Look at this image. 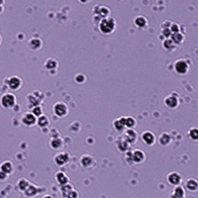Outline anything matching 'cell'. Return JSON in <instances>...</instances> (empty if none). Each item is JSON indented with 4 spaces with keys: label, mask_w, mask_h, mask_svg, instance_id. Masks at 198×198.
I'll return each mask as SVG.
<instances>
[{
    "label": "cell",
    "mask_w": 198,
    "mask_h": 198,
    "mask_svg": "<svg viewBox=\"0 0 198 198\" xmlns=\"http://www.w3.org/2000/svg\"><path fill=\"white\" fill-rule=\"evenodd\" d=\"M116 26H117V23H116L115 18L110 17V16L102 18V19L99 21V24H98L99 31L104 35L112 34L115 31V29H116Z\"/></svg>",
    "instance_id": "cell-1"
},
{
    "label": "cell",
    "mask_w": 198,
    "mask_h": 198,
    "mask_svg": "<svg viewBox=\"0 0 198 198\" xmlns=\"http://www.w3.org/2000/svg\"><path fill=\"white\" fill-rule=\"evenodd\" d=\"M190 63L186 59H179L174 63V70L179 75H185L189 71Z\"/></svg>",
    "instance_id": "cell-2"
},
{
    "label": "cell",
    "mask_w": 198,
    "mask_h": 198,
    "mask_svg": "<svg viewBox=\"0 0 198 198\" xmlns=\"http://www.w3.org/2000/svg\"><path fill=\"white\" fill-rule=\"evenodd\" d=\"M0 103H1V106L3 108H6V109L13 108L17 103L16 96L12 94V93H5L0 98Z\"/></svg>",
    "instance_id": "cell-3"
},
{
    "label": "cell",
    "mask_w": 198,
    "mask_h": 198,
    "mask_svg": "<svg viewBox=\"0 0 198 198\" xmlns=\"http://www.w3.org/2000/svg\"><path fill=\"white\" fill-rule=\"evenodd\" d=\"M53 112L59 118L66 117L68 114V107L63 102H57L53 106Z\"/></svg>",
    "instance_id": "cell-4"
},
{
    "label": "cell",
    "mask_w": 198,
    "mask_h": 198,
    "mask_svg": "<svg viewBox=\"0 0 198 198\" xmlns=\"http://www.w3.org/2000/svg\"><path fill=\"white\" fill-rule=\"evenodd\" d=\"M23 84V80L22 78L17 76V75H13V76H10L7 79V85L9 86V88L11 90H18L22 87Z\"/></svg>",
    "instance_id": "cell-5"
},
{
    "label": "cell",
    "mask_w": 198,
    "mask_h": 198,
    "mask_svg": "<svg viewBox=\"0 0 198 198\" xmlns=\"http://www.w3.org/2000/svg\"><path fill=\"white\" fill-rule=\"evenodd\" d=\"M146 160V154L142 150H134L131 152V163L142 164Z\"/></svg>",
    "instance_id": "cell-6"
},
{
    "label": "cell",
    "mask_w": 198,
    "mask_h": 198,
    "mask_svg": "<svg viewBox=\"0 0 198 198\" xmlns=\"http://www.w3.org/2000/svg\"><path fill=\"white\" fill-rule=\"evenodd\" d=\"M123 138L127 141L130 145H134L138 141V133L134 130V128L132 129H125V132L123 134Z\"/></svg>",
    "instance_id": "cell-7"
},
{
    "label": "cell",
    "mask_w": 198,
    "mask_h": 198,
    "mask_svg": "<svg viewBox=\"0 0 198 198\" xmlns=\"http://www.w3.org/2000/svg\"><path fill=\"white\" fill-rule=\"evenodd\" d=\"M54 161H55L57 165L63 167V165H66L70 161V156L67 152H60L54 157Z\"/></svg>",
    "instance_id": "cell-8"
},
{
    "label": "cell",
    "mask_w": 198,
    "mask_h": 198,
    "mask_svg": "<svg viewBox=\"0 0 198 198\" xmlns=\"http://www.w3.org/2000/svg\"><path fill=\"white\" fill-rule=\"evenodd\" d=\"M164 104L165 106L168 107L170 109H175L179 106V99L178 96L176 94H171L168 95L164 98Z\"/></svg>",
    "instance_id": "cell-9"
},
{
    "label": "cell",
    "mask_w": 198,
    "mask_h": 198,
    "mask_svg": "<svg viewBox=\"0 0 198 198\" xmlns=\"http://www.w3.org/2000/svg\"><path fill=\"white\" fill-rule=\"evenodd\" d=\"M39 91L36 90L35 92L33 93H30V94L27 95V102H28V105H29V108H32L36 105H40L42 102V98L38 95Z\"/></svg>",
    "instance_id": "cell-10"
},
{
    "label": "cell",
    "mask_w": 198,
    "mask_h": 198,
    "mask_svg": "<svg viewBox=\"0 0 198 198\" xmlns=\"http://www.w3.org/2000/svg\"><path fill=\"white\" fill-rule=\"evenodd\" d=\"M167 181L170 185H179L182 182V175L178 171H172L167 174Z\"/></svg>",
    "instance_id": "cell-11"
},
{
    "label": "cell",
    "mask_w": 198,
    "mask_h": 198,
    "mask_svg": "<svg viewBox=\"0 0 198 198\" xmlns=\"http://www.w3.org/2000/svg\"><path fill=\"white\" fill-rule=\"evenodd\" d=\"M141 139L142 141L148 146H153L154 145V143L157 142V138L153 132L151 131H145L141 135Z\"/></svg>",
    "instance_id": "cell-12"
},
{
    "label": "cell",
    "mask_w": 198,
    "mask_h": 198,
    "mask_svg": "<svg viewBox=\"0 0 198 198\" xmlns=\"http://www.w3.org/2000/svg\"><path fill=\"white\" fill-rule=\"evenodd\" d=\"M22 123L27 127H32L37 123V117L32 112H28L22 117Z\"/></svg>",
    "instance_id": "cell-13"
},
{
    "label": "cell",
    "mask_w": 198,
    "mask_h": 198,
    "mask_svg": "<svg viewBox=\"0 0 198 198\" xmlns=\"http://www.w3.org/2000/svg\"><path fill=\"white\" fill-rule=\"evenodd\" d=\"M93 13H95L98 15L100 19L102 18H105L107 16H109L110 14V10L108 7L106 6H101V5H97L95 7H93Z\"/></svg>",
    "instance_id": "cell-14"
},
{
    "label": "cell",
    "mask_w": 198,
    "mask_h": 198,
    "mask_svg": "<svg viewBox=\"0 0 198 198\" xmlns=\"http://www.w3.org/2000/svg\"><path fill=\"white\" fill-rule=\"evenodd\" d=\"M130 146L131 145L123 138V136L117 138L116 147H117L118 151H120L121 153H126L127 151H129V149H130Z\"/></svg>",
    "instance_id": "cell-15"
},
{
    "label": "cell",
    "mask_w": 198,
    "mask_h": 198,
    "mask_svg": "<svg viewBox=\"0 0 198 198\" xmlns=\"http://www.w3.org/2000/svg\"><path fill=\"white\" fill-rule=\"evenodd\" d=\"M80 164L83 167L89 168L95 164V160L93 158V157L90 156V154H84V156H82L80 158Z\"/></svg>",
    "instance_id": "cell-16"
},
{
    "label": "cell",
    "mask_w": 198,
    "mask_h": 198,
    "mask_svg": "<svg viewBox=\"0 0 198 198\" xmlns=\"http://www.w3.org/2000/svg\"><path fill=\"white\" fill-rule=\"evenodd\" d=\"M158 143L161 147H167L171 143V137L170 135V133L164 132L161 133V136L158 137Z\"/></svg>",
    "instance_id": "cell-17"
},
{
    "label": "cell",
    "mask_w": 198,
    "mask_h": 198,
    "mask_svg": "<svg viewBox=\"0 0 198 198\" xmlns=\"http://www.w3.org/2000/svg\"><path fill=\"white\" fill-rule=\"evenodd\" d=\"M28 46L29 48L31 50H33V51H38L43 47V42L41 39L39 38H32L30 41L28 43Z\"/></svg>",
    "instance_id": "cell-18"
},
{
    "label": "cell",
    "mask_w": 198,
    "mask_h": 198,
    "mask_svg": "<svg viewBox=\"0 0 198 198\" xmlns=\"http://www.w3.org/2000/svg\"><path fill=\"white\" fill-rule=\"evenodd\" d=\"M0 170H2L3 172L10 175L14 170V165L10 161H5L0 164Z\"/></svg>",
    "instance_id": "cell-19"
},
{
    "label": "cell",
    "mask_w": 198,
    "mask_h": 198,
    "mask_svg": "<svg viewBox=\"0 0 198 198\" xmlns=\"http://www.w3.org/2000/svg\"><path fill=\"white\" fill-rule=\"evenodd\" d=\"M185 188L191 192H195L198 190V181L195 178H188L185 182Z\"/></svg>",
    "instance_id": "cell-20"
},
{
    "label": "cell",
    "mask_w": 198,
    "mask_h": 198,
    "mask_svg": "<svg viewBox=\"0 0 198 198\" xmlns=\"http://www.w3.org/2000/svg\"><path fill=\"white\" fill-rule=\"evenodd\" d=\"M171 39V41L174 43V44L177 46V45H180L183 43V41H184V34L181 33V32H176V33H171L170 35V37Z\"/></svg>",
    "instance_id": "cell-21"
},
{
    "label": "cell",
    "mask_w": 198,
    "mask_h": 198,
    "mask_svg": "<svg viewBox=\"0 0 198 198\" xmlns=\"http://www.w3.org/2000/svg\"><path fill=\"white\" fill-rule=\"evenodd\" d=\"M134 24L138 28H146L148 26V19L143 15H138L134 18Z\"/></svg>",
    "instance_id": "cell-22"
},
{
    "label": "cell",
    "mask_w": 198,
    "mask_h": 198,
    "mask_svg": "<svg viewBox=\"0 0 198 198\" xmlns=\"http://www.w3.org/2000/svg\"><path fill=\"white\" fill-rule=\"evenodd\" d=\"M171 197H175V198H184L185 197V190L184 188L179 184V185H175L174 190H172V194Z\"/></svg>",
    "instance_id": "cell-23"
},
{
    "label": "cell",
    "mask_w": 198,
    "mask_h": 198,
    "mask_svg": "<svg viewBox=\"0 0 198 198\" xmlns=\"http://www.w3.org/2000/svg\"><path fill=\"white\" fill-rule=\"evenodd\" d=\"M50 146H51L53 150H60L63 146V141L60 137H54V138H52L51 142H50Z\"/></svg>",
    "instance_id": "cell-24"
},
{
    "label": "cell",
    "mask_w": 198,
    "mask_h": 198,
    "mask_svg": "<svg viewBox=\"0 0 198 198\" xmlns=\"http://www.w3.org/2000/svg\"><path fill=\"white\" fill-rule=\"evenodd\" d=\"M56 179H57V181L60 185H63V184H66V183L70 182V178H68V176L63 171L57 172V174H56Z\"/></svg>",
    "instance_id": "cell-25"
},
{
    "label": "cell",
    "mask_w": 198,
    "mask_h": 198,
    "mask_svg": "<svg viewBox=\"0 0 198 198\" xmlns=\"http://www.w3.org/2000/svg\"><path fill=\"white\" fill-rule=\"evenodd\" d=\"M123 120H124V124H125V127L126 129H132V128H135L136 125H137V120L132 116H124L123 117Z\"/></svg>",
    "instance_id": "cell-26"
},
{
    "label": "cell",
    "mask_w": 198,
    "mask_h": 198,
    "mask_svg": "<svg viewBox=\"0 0 198 198\" xmlns=\"http://www.w3.org/2000/svg\"><path fill=\"white\" fill-rule=\"evenodd\" d=\"M73 184H70V182L66 183L63 185H60V192H62V196L63 197H70V192L73 191Z\"/></svg>",
    "instance_id": "cell-27"
},
{
    "label": "cell",
    "mask_w": 198,
    "mask_h": 198,
    "mask_svg": "<svg viewBox=\"0 0 198 198\" xmlns=\"http://www.w3.org/2000/svg\"><path fill=\"white\" fill-rule=\"evenodd\" d=\"M113 127L116 131L118 132H123L125 131V124H124V120H123V117H120V118H117L116 120H114L113 122Z\"/></svg>",
    "instance_id": "cell-28"
},
{
    "label": "cell",
    "mask_w": 198,
    "mask_h": 198,
    "mask_svg": "<svg viewBox=\"0 0 198 198\" xmlns=\"http://www.w3.org/2000/svg\"><path fill=\"white\" fill-rule=\"evenodd\" d=\"M163 48L165 50V51L172 52L174 50H175L176 45L171 41L170 38H165V40L163 42Z\"/></svg>",
    "instance_id": "cell-29"
},
{
    "label": "cell",
    "mask_w": 198,
    "mask_h": 198,
    "mask_svg": "<svg viewBox=\"0 0 198 198\" xmlns=\"http://www.w3.org/2000/svg\"><path fill=\"white\" fill-rule=\"evenodd\" d=\"M39 191V189H38V187L34 185V184H31L30 183V185H29L27 187V189L24 191V194L26 195L27 197H34L36 196V194L38 193Z\"/></svg>",
    "instance_id": "cell-30"
},
{
    "label": "cell",
    "mask_w": 198,
    "mask_h": 198,
    "mask_svg": "<svg viewBox=\"0 0 198 198\" xmlns=\"http://www.w3.org/2000/svg\"><path fill=\"white\" fill-rule=\"evenodd\" d=\"M37 124L39 127H41V128H46V127H48L49 124H50V120H49V118L45 116L44 114L41 115V116H39L37 117Z\"/></svg>",
    "instance_id": "cell-31"
},
{
    "label": "cell",
    "mask_w": 198,
    "mask_h": 198,
    "mask_svg": "<svg viewBox=\"0 0 198 198\" xmlns=\"http://www.w3.org/2000/svg\"><path fill=\"white\" fill-rule=\"evenodd\" d=\"M57 62L55 60V59H53V57H50V59H48L46 60V63H45V67L47 70H57Z\"/></svg>",
    "instance_id": "cell-32"
},
{
    "label": "cell",
    "mask_w": 198,
    "mask_h": 198,
    "mask_svg": "<svg viewBox=\"0 0 198 198\" xmlns=\"http://www.w3.org/2000/svg\"><path fill=\"white\" fill-rule=\"evenodd\" d=\"M30 185V182L29 180H27L26 178H21L18 180L17 182V186H18V189L20 190L21 192H24L25 190L27 189V187Z\"/></svg>",
    "instance_id": "cell-33"
},
{
    "label": "cell",
    "mask_w": 198,
    "mask_h": 198,
    "mask_svg": "<svg viewBox=\"0 0 198 198\" xmlns=\"http://www.w3.org/2000/svg\"><path fill=\"white\" fill-rule=\"evenodd\" d=\"M188 136L189 138L193 140V141H197L198 140V129L197 128H191L188 130Z\"/></svg>",
    "instance_id": "cell-34"
},
{
    "label": "cell",
    "mask_w": 198,
    "mask_h": 198,
    "mask_svg": "<svg viewBox=\"0 0 198 198\" xmlns=\"http://www.w3.org/2000/svg\"><path fill=\"white\" fill-rule=\"evenodd\" d=\"M31 109H32V113H33L36 117H39V116H41V115H43V109H42L41 105H36L34 107H32Z\"/></svg>",
    "instance_id": "cell-35"
},
{
    "label": "cell",
    "mask_w": 198,
    "mask_h": 198,
    "mask_svg": "<svg viewBox=\"0 0 198 198\" xmlns=\"http://www.w3.org/2000/svg\"><path fill=\"white\" fill-rule=\"evenodd\" d=\"M170 29L171 31V33H176V32H180V25L177 24V23H174L171 22L170 26Z\"/></svg>",
    "instance_id": "cell-36"
},
{
    "label": "cell",
    "mask_w": 198,
    "mask_h": 198,
    "mask_svg": "<svg viewBox=\"0 0 198 198\" xmlns=\"http://www.w3.org/2000/svg\"><path fill=\"white\" fill-rule=\"evenodd\" d=\"M85 80H86V77L83 73H78V74L75 75V81H76L77 83L82 84V83H84Z\"/></svg>",
    "instance_id": "cell-37"
},
{
    "label": "cell",
    "mask_w": 198,
    "mask_h": 198,
    "mask_svg": "<svg viewBox=\"0 0 198 198\" xmlns=\"http://www.w3.org/2000/svg\"><path fill=\"white\" fill-rule=\"evenodd\" d=\"M161 35L164 38H170L171 35V31L170 28H161Z\"/></svg>",
    "instance_id": "cell-38"
},
{
    "label": "cell",
    "mask_w": 198,
    "mask_h": 198,
    "mask_svg": "<svg viewBox=\"0 0 198 198\" xmlns=\"http://www.w3.org/2000/svg\"><path fill=\"white\" fill-rule=\"evenodd\" d=\"M7 177H8V174H5V172H3L2 170H0V180L4 181V180H6Z\"/></svg>",
    "instance_id": "cell-39"
},
{
    "label": "cell",
    "mask_w": 198,
    "mask_h": 198,
    "mask_svg": "<svg viewBox=\"0 0 198 198\" xmlns=\"http://www.w3.org/2000/svg\"><path fill=\"white\" fill-rule=\"evenodd\" d=\"M79 195H78V193H77V191H75L74 189H73V191L70 192V197H71V198H73V197H78Z\"/></svg>",
    "instance_id": "cell-40"
},
{
    "label": "cell",
    "mask_w": 198,
    "mask_h": 198,
    "mask_svg": "<svg viewBox=\"0 0 198 198\" xmlns=\"http://www.w3.org/2000/svg\"><path fill=\"white\" fill-rule=\"evenodd\" d=\"M79 1H80L82 4H86V3H88V2H90L91 0H79Z\"/></svg>",
    "instance_id": "cell-41"
},
{
    "label": "cell",
    "mask_w": 198,
    "mask_h": 198,
    "mask_svg": "<svg viewBox=\"0 0 198 198\" xmlns=\"http://www.w3.org/2000/svg\"><path fill=\"white\" fill-rule=\"evenodd\" d=\"M3 10H4V8H3V5H2V6H0V13H2V12H3Z\"/></svg>",
    "instance_id": "cell-42"
},
{
    "label": "cell",
    "mask_w": 198,
    "mask_h": 198,
    "mask_svg": "<svg viewBox=\"0 0 198 198\" xmlns=\"http://www.w3.org/2000/svg\"><path fill=\"white\" fill-rule=\"evenodd\" d=\"M3 3H4V0H0V6H2Z\"/></svg>",
    "instance_id": "cell-43"
},
{
    "label": "cell",
    "mask_w": 198,
    "mask_h": 198,
    "mask_svg": "<svg viewBox=\"0 0 198 198\" xmlns=\"http://www.w3.org/2000/svg\"><path fill=\"white\" fill-rule=\"evenodd\" d=\"M1 42H2V39H1V36H0V44H1Z\"/></svg>",
    "instance_id": "cell-44"
}]
</instances>
